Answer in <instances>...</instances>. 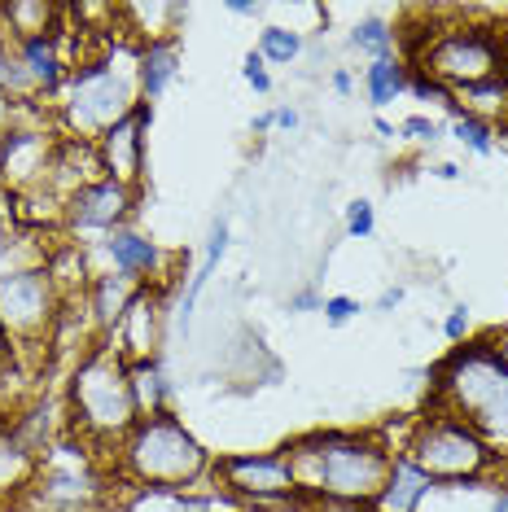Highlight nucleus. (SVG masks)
Instances as JSON below:
<instances>
[{"mask_svg":"<svg viewBox=\"0 0 508 512\" xmlns=\"http://www.w3.org/2000/svg\"><path fill=\"white\" fill-rule=\"evenodd\" d=\"M290 456L294 482L307 504H329L346 512L373 508L395 473V451L373 434H351V429H320L281 447Z\"/></svg>","mask_w":508,"mask_h":512,"instance_id":"f257e3e1","label":"nucleus"},{"mask_svg":"<svg viewBox=\"0 0 508 512\" xmlns=\"http://www.w3.org/2000/svg\"><path fill=\"white\" fill-rule=\"evenodd\" d=\"M119 473L127 486H154V491H193L206 473L215 469V460L202 451V442L184 429L176 416H145L119 442Z\"/></svg>","mask_w":508,"mask_h":512,"instance_id":"f03ea898","label":"nucleus"},{"mask_svg":"<svg viewBox=\"0 0 508 512\" xmlns=\"http://www.w3.org/2000/svg\"><path fill=\"white\" fill-rule=\"evenodd\" d=\"M71 416L75 429L92 442H119L141 425V407L132 394V372L114 346H92L71 372Z\"/></svg>","mask_w":508,"mask_h":512,"instance_id":"7ed1b4c3","label":"nucleus"},{"mask_svg":"<svg viewBox=\"0 0 508 512\" xmlns=\"http://www.w3.org/2000/svg\"><path fill=\"white\" fill-rule=\"evenodd\" d=\"M403 460L430 477L434 486H456V482H487V473L500 464V451L469 421L438 407V412L421 416L412 425L408 442H403Z\"/></svg>","mask_w":508,"mask_h":512,"instance_id":"20e7f679","label":"nucleus"},{"mask_svg":"<svg viewBox=\"0 0 508 512\" xmlns=\"http://www.w3.org/2000/svg\"><path fill=\"white\" fill-rule=\"evenodd\" d=\"M417 71L443 92H473L495 79H508V49L491 27H447L425 40Z\"/></svg>","mask_w":508,"mask_h":512,"instance_id":"39448f33","label":"nucleus"},{"mask_svg":"<svg viewBox=\"0 0 508 512\" xmlns=\"http://www.w3.org/2000/svg\"><path fill=\"white\" fill-rule=\"evenodd\" d=\"M141 101V79L119 71L114 62H88L75 66V75L66 79V127L75 132V141L97 145L114 123H123Z\"/></svg>","mask_w":508,"mask_h":512,"instance_id":"423d86ee","label":"nucleus"},{"mask_svg":"<svg viewBox=\"0 0 508 512\" xmlns=\"http://www.w3.org/2000/svg\"><path fill=\"white\" fill-rule=\"evenodd\" d=\"M62 302L66 298L49 267H5L0 272V333L9 337L14 355L49 342Z\"/></svg>","mask_w":508,"mask_h":512,"instance_id":"0eeeda50","label":"nucleus"},{"mask_svg":"<svg viewBox=\"0 0 508 512\" xmlns=\"http://www.w3.org/2000/svg\"><path fill=\"white\" fill-rule=\"evenodd\" d=\"M224 482V495L246 504L250 512H272V508H294L303 504V491L294 482L290 456L285 451H263V456H224L211 469Z\"/></svg>","mask_w":508,"mask_h":512,"instance_id":"6e6552de","label":"nucleus"},{"mask_svg":"<svg viewBox=\"0 0 508 512\" xmlns=\"http://www.w3.org/2000/svg\"><path fill=\"white\" fill-rule=\"evenodd\" d=\"M127 215H132V189L119 180H110V176L79 184L62 206V219L71 232H101V237L114 228H123Z\"/></svg>","mask_w":508,"mask_h":512,"instance_id":"1a4fd4ad","label":"nucleus"},{"mask_svg":"<svg viewBox=\"0 0 508 512\" xmlns=\"http://www.w3.org/2000/svg\"><path fill=\"white\" fill-rule=\"evenodd\" d=\"M145 119H149V110L136 106L123 123H114L110 132L97 141L101 171H106L110 180L127 184V189L141 180V167H145Z\"/></svg>","mask_w":508,"mask_h":512,"instance_id":"9d476101","label":"nucleus"},{"mask_svg":"<svg viewBox=\"0 0 508 512\" xmlns=\"http://www.w3.org/2000/svg\"><path fill=\"white\" fill-rule=\"evenodd\" d=\"M101 250H106V259L114 263V272L127 276V281H141V285H149V276L163 267V250L132 228L106 232V237H101Z\"/></svg>","mask_w":508,"mask_h":512,"instance_id":"9b49d317","label":"nucleus"},{"mask_svg":"<svg viewBox=\"0 0 508 512\" xmlns=\"http://www.w3.org/2000/svg\"><path fill=\"white\" fill-rule=\"evenodd\" d=\"M62 14V5H44V0H9V5H0V31L14 44L62 36Z\"/></svg>","mask_w":508,"mask_h":512,"instance_id":"f8f14e48","label":"nucleus"},{"mask_svg":"<svg viewBox=\"0 0 508 512\" xmlns=\"http://www.w3.org/2000/svg\"><path fill=\"white\" fill-rule=\"evenodd\" d=\"M18 53H22V66H27V79H31L36 92H57V88H66V79L75 75L71 57H66V49H62V36L27 40V44H18Z\"/></svg>","mask_w":508,"mask_h":512,"instance_id":"ddd939ff","label":"nucleus"},{"mask_svg":"<svg viewBox=\"0 0 508 512\" xmlns=\"http://www.w3.org/2000/svg\"><path fill=\"white\" fill-rule=\"evenodd\" d=\"M176 71H180V44H176V36L145 40V49L136 53V79H141V101L163 97L167 84L176 79Z\"/></svg>","mask_w":508,"mask_h":512,"instance_id":"4468645a","label":"nucleus"},{"mask_svg":"<svg viewBox=\"0 0 508 512\" xmlns=\"http://www.w3.org/2000/svg\"><path fill=\"white\" fill-rule=\"evenodd\" d=\"M430 486H434L430 477L417 473L408 460L399 456L395 460V473H390V482H386V491H381V499L373 504V512H417Z\"/></svg>","mask_w":508,"mask_h":512,"instance_id":"2eb2a0df","label":"nucleus"},{"mask_svg":"<svg viewBox=\"0 0 508 512\" xmlns=\"http://www.w3.org/2000/svg\"><path fill=\"white\" fill-rule=\"evenodd\" d=\"M224 250H228V224H215L211 228V246H206V259L202 267L189 276V289L180 294V307H176V324L184 333H189V324H193V307H198V298H202V289L206 281H211V272L219 267V259H224Z\"/></svg>","mask_w":508,"mask_h":512,"instance_id":"dca6fc26","label":"nucleus"},{"mask_svg":"<svg viewBox=\"0 0 508 512\" xmlns=\"http://www.w3.org/2000/svg\"><path fill=\"white\" fill-rule=\"evenodd\" d=\"M127 372H132V394H136V407H141V421L145 416H163L167 412L163 364L158 359H136V364H127Z\"/></svg>","mask_w":508,"mask_h":512,"instance_id":"f3484780","label":"nucleus"},{"mask_svg":"<svg viewBox=\"0 0 508 512\" xmlns=\"http://www.w3.org/2000/svg\"><path fill=\"white\" fill-rule=\"evenodd\" d=\"M364 88H368V101L373 106H390L403 88H408V66H399L395 57H381L364 71Z\"/></svg>","mask_w":508,"mask_h":512,"instance_id":"a211bd4d","label":"nucleus"},{"mask_svg":"<svg viewBox=\"0 0 508 512\" xmlns=\"http://www.w3.org/2000/svg\"><path fill=\"white\" fill-rule=\"evenodd\" d=\"M0 92L5 97H27V92H36L31 88V79H27V66H22V53H18V44L0 31Z\"/></svg>","mask_w":508,"mask_h":512,"instance_id":"6ab92c4d","label":"nucleus"},{"mask_svg":"<svg viewBox=\"0 0 508 512\" xmlns=\"http://www.w3.org/2000/svg\"><path fill=\"white\" fill-rule=\"evenodd\" d=\"M298 53H303V36H298V31H290V27H263V36H259V57H263V62L290 66Z\"/></svg>","mask_w":508,"mask_h":512,"instance_id":"aec40b11","label":"nucleus"},{"mask_svg":"<svg viewBox=\"0 0 508 512\" xmlns=\"http://www.w3.org/2000/svg\"><path fill=\"white\" fill-rule=\"evenodd\" d=\"M351 44L355 49H364V53H373V62H381V57H390L395 31H390L381 18H368V22H360V27L351 31Z\"/></svg>","mask_w":508,"mask_h":512,"instance_id":"412c9836","label":"nucleus"},{"mask_svg":"<svg viewBox=\"0 0 508 512\" xmlns=\"http://www.w3.org/2000/svg\"><path fill=\"white\" fill-rule=\"evenodd\" d=\"M456 141H465L473 154H491V127L473 114H460L456 119Z\"/></svg>","mask_w":508,"mask_h":512,"instance_id":"4be33fe9","label":"nucleus"},{"mask_svg":"<svg viewBox=\"0 0 508 512\" xmlns=\"http://www.w3.org/2000/svg\"><path fill=\"white\" fill-rule=\"evenodd\" d=\"M346 232H351V237H373V206L368 202L346 206Z\"/></svg>","mask_w":508,"mask_h":512,"instance_id":"5701e85b","label":"nucleus"},{"mask_svg":"<svg viewBox=\"0 0 508 512\" xmlns=\"http://www.w3.org/2000/svg\"><path fill=\"white\" fill-rule=\"evenodd\" d=\"M241 75H246V84L254 92H272V79H268V62L259 57V49L246 53V66H241Z\"/></svg>","mask_w":508,"mask_h":512,"instance_id":"b1692460","label":"nucleus"},{"mask_svg":"<svg viewBox=\"0 0 508 512\" xmlns=\"http://www.w3.org/2000/svg\"><path fill=\"white\" fill-rule=\"evenodd\" d=\"M320 311H325L329 324H346L351 316H360V302H355V298H325V302H320Z\"/></svg>","mask_w":508,"mask_h":512,"instance_id":"393cba45","label":"nucleus"},{"mask_svg":"<svg viewBox=\"0 0 508 512\" xmlns=\"http://www.w3.org/2000/svg\"><path fill=\"white\" fill-rule=\"evenodd\" d=\"M399 132L412 136V141H438V123L434 119H421V114H412V119L399 127Z\"/></svg>","mask_w":508,"mask_h":512,"instance_id":"a878e982","label":"nucleus"},{"mask_svg":"<svg viewBox=\"0 0 508 512\" xmlns=\"http://www.w3.org/2000/svg\"><path fill=\"white\" fill-rule=\"evenodd\" d=\"M465 333H469V311L456 307L452 316H447V337H465Z\"/></svg>","mask_w":508,"mask_h":512,"instance_id":"bb28decb","label":"nucleus"},{"mask_svg":"<svg viewBox=\"0 0 508 512\" xmlns=\"http://www.w3.org/2000/svg\"><path fill=\"white\" fill-rule=\"evenodd\" d=\"M14 359H18V355H14V346H9V337L0 333V381L9 377V368H14Z\"/></svg>","mask_w":508,"mask_h":512,"instance_id":"cd10ccee","label":"nucleus"},{"mask_svg":"<svg viewBox=\"0 0 508 512\" xmlns=\"http://www.w3.org/2000/svg\"><path fill=\"white\" fill-rule=\"evenodd\" d=\"M491 351H495V359H500V364L508 368V333L495 337V342H491Z\"/></svg>","mask_w":508,"mask_h":512,"instance_id":"c85d7f7f","label":"nucleus"},{"mask_svg":"<svg viewBox=\"0 0 508 512\" xmlns=\"http://www.w3.org/2000/svg\"><path fill=\"white\" fill-rule=\"evenodd\" d=\"M399 302H403V289H386L377 307H381V311H390V307H399Z\"/></svg>","mask_w":508,"mask_h":512,"instance_id":"c756f323","label":"nucleus"},{"mask_svg":"<svg viewBox=\"0 0 508 512\" xmlns=\"http://www.w3.org/2000/svg\"><path fill=\"white\" fill-rule=\"evenodd\" d=\"M272 123H281V127H298V114H294V110H272Z\"/></svg>","mask_w":508,"mask_h":512,"instance_id":"7c9ffc66","label":"nucleus"},{"mask_svg":"<svg viewBox=\"0 0 508 512\" xmlns=\"http://www.w3.org/2000/svg\"><path fill=\"white\" fill-rule=\"evenodd\" d=\"M333 88H338V92H351V75L338 71V75H333Z\"/></svg>","mask_w":508,"mask_h":512,"instance_id":"2f4dec72","label":"nucleus"},{"mask_svg":"<svg viewBox=\"0 0 508 512\" xmlns=\"http://www.w3.org/2000/svg\"><path fill=\"white\" fill-rule=\"evenodd\" d=\"M438 176H443V180H456L460 167H456V162H443V167H438Z\"/></svg>","mask_w":508,"mask_h":512,"instance_id":"473e14b6","label":"nucleus"},{"mask_svg":"<svg viewBox=\"0 0 508 512\" xmlns=\"http://www.w3.org/2000/svg\"><path fill=\"white\" fill-rule=\"evenodd\" d=\"M5 259H9V232H0V272H5Z\"/></svg>","mask_w":508,"mask_h":512,"instance_id":"72a5a7b5","label":"nucleus"},{"mask_svg":"<svg viewBox=\"0 0 508 512\" xmlns=\"http://www.w3.org/2000/svg\"><path fill=\"white\" fill-rule=\"evenodd\" d=\"M228 9H233V14H241V18H254V14H259V5H228Z\"/></svg>","mask_w":508,"mask_h":512,"instance_id":"f704fd0d","label":"nucleus"},{"mask_svg":"<svg viewBox=\"0 0 508 512\" xmlns=\"http://www.w3.org/2000/svg\"><path fill=\"white\" fill-rule=\"evenodd\" d=\"M491 512H508V491H500V495H495V504H491Z\"/></svg>","mask_w":508,"mask_h":512,"instance_id":"c9c22d12","label":"nucleus"}]
</instances>
